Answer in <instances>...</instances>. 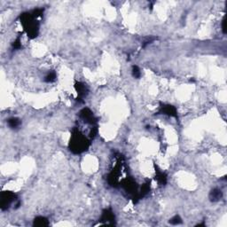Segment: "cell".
Returning a JSON list of instances; mask_svg holds the SVG:
<instances>
[{"label": "cell", "instance_id": "8992f818", "mask_svg": "<svg viewBox=\"0 0 227 227\" xmlns=\"http://www.w3.org/2000/svg\"><path fill=\"white\" fill-rule=\"evenodd\" d=\"M34 224L37 225V226H45V225L48 224V221H47L46 218H44L43 217H38L35 219Z\"/></svg>", "mask_w": 227, "mask_h": 227}, {"label": "cell", "instance_id": "7a4b0ae2", "mask_svg": "<svg viewBox=\"0 0 227 227\" xmlns=\"http://www.w3.org/2000/svg\"><path fill=\"white\" fill-rule=\"evenodd\" d=\"M15 194L11 193V192H4L1 194V208L2 209L7 208L12 201L15 200Z\"/></svg>", "mask_w": 227, "mask_h": 227}, {"label": "cell", "instance_id": "6da1fadb", "mask_svg": "<svg viewBox=\"0 0 227 227\" xmlns=\"http://www.w3.org/2000/svg\"><path fill=\"white\" fill-rule=\"evenodd\" d=\"M87 146H88V144H87V141L84 137H82L81 136H74L73 140H72V146H71V150L74 153H81L84 150H86Z\"/></svg>", "mask_w": 227, "mask_h": 227}, {"label": "cell", "instance_id": "277c9868", "mask_svg": "<svg viewBox=\"0 0 227 227\" xmlns=\"http://www.w3.org/2000/svg\"><path fill=\"white\" fill-rule=\"evenodd\" d=\"M209 198H210V200L213 201H218L219 199L222 198V193H221V191H220L219 189H214V190H212L211 193H210V194H209Z\"/></svg>", "mask_w": 227, "mask_h": 227}, {"label": "cell", "instance_id": "9c48e42d", "mask_svg": "<svg viewBox=\"0 0 227 227\" xmlns=\"http://www.w3.org/2000/svg\"><path fill=\"white\" fill-rule=\"evenodd\" d=\"M169 223H170L171 224H181V223H182V220H181V218H180L179 216H175L173 218H171V219L169 220Z\"/></svg>", "mask_w": 227, "mask_h": 227}, {"label": "cell", "instance_id": "5b68a950", "mask_svg": "<svg viewBox=\"0 0 227 227\" xmlns=\"http://www.w3.org/2000/svg\"><path fill=\"white\" fill-rule=\"evenodd\" d=\"M162 112L166 115H169L170 116H176V109L174 107L172 106H166V107H163L162 108Z\"/></svg>", "mask_w": 227, "mask_h": 227}, {"label": "cell", "instance_id": "ba28073f", "mask_svg": "<svg viewBox=\"0 0 227 227\" xmlns=\"http://www.w3.org/2000/svg\"><path fill=\"white\" fill-rule=\"evenodd\" d=\"M156 179H157V181H158V182H159L160 184H162V185L165 184V183H166V181H167L166 176L164 175V174H163L162 172H159L158 174H157V176H156Z\"/></svg>", "mask_w": 227, "mask_h": 227}, {"label": "cell", "instance_id": "7c38bea8", "mask_svg": "<svg viewBox=\"0 0 227 227\" xmlns=\"http://www.w3.org/2000/svg\"><path fill=\"white\" fill-rule=\"evenodd\" d=\"M223 31L224 33H225V21H223Z\"/></svg>", "mask_w": 227, "mask_h": 227}, {"label": "cell", "instance_id": "52a82bcc", "mask_svg": "<svg viewBox=\"0 0 227 227\" xmlns=\"http://www.w3.org/2000/svg\"><path fill=\"white\" fill-rule=\"evenodd\" d=\"M20 124H21V121L17 118H11L8 120V125L12 129L17 128L18 126H20Z\"/></svg>", "mask_w": 227, "mask_h": 227}, {"label": "cell", "instance_id": "8fae6325", "mask_svg": "<svg viewBox=\"0 0 227 227\" xmlns=\"http://www.w3.org/2000/svg\"><path fill=\"white\" fill-rule=\"evenodd\" d=\"M132 74H133V76L137 77V78L140 76V71H139V69L137 66H134L132 67Z\"/></svg>", "mask_w": 227, "mask_h": 227}, {"label": "cell", "instance_id": "30bf717a", "mask_svg": "<svg viewBox=\"0 0 227 227\" xmlns=\"http://www.w3.org/2000/svg\"><path fill=\"white\" fill-rule=\"evenodd\" d=\"M55 78H56V75H55V73H50V74H48L47 76H46V77H45V82H47V83H51V82H53L54 80H55Z\"/></svg>", "mask_w": 227, "mask_h": 227}, {"label": "cell", "instance_id": "3957f363", "mask_svg": "<svg viewBox=\"0 0 227 227\" xmlns=\"http://www.w3.org/2000/svg\"><path fill=\"white\" fill-rule=\"evenodd\" d=\"M76 91H77L78 96L81 97V98L84 97V96L87 94V89H86L85 85L83 84V83H76Z\"/></svg>", "mask_w": 227, "mask_h": 227}]
</instances>
